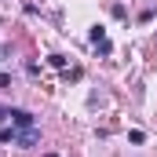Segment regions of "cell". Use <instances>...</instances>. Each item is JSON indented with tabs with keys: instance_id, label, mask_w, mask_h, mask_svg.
I'll return each instance as SVG.
<instances>
[{
	"instance_id": "277c9868",
	"label": "cell",
	"mask_w": 157,
	"mask_h": 157,
	"mask_svg": "<svg viewBox=\"0 0 157 157\" xmlns=\"http://www.w3.org/2000/svg\"><path fill=\"white\" fill-rule=\"evenodd\" d=\"M7 117H11V110H4V106H0V124H4Z\"/></svg>"
},
{
	"instance_id": "3957f363",
	"label": "cell",
	"mask_w": 157,
	"mask_h": 157,
	"mask_svg": "<svg viewBox=\"0 0 157 157\" xmlns=\"http://www.w3.org/2000/svg\"><path fill=\"white\" fill-rule=\"evenodd\" d=\"M11 121H15V128H29L33 124V113L29 110H11Z\"/></svg>"
},
{
	"instance_id": "8992f818",
	"label": "cell",
	"mask_w": 157,
	"mask_h": 157,
	"mask_svg": "<svg viewBox=\"0 0 157 157\" xmlns=\"http://www.w3.org/2000/svg\"><path fill=\"white\" fill-rule=\"evenodd\" d=\"M44 157H59V154H44Z\"/></svg>"
},
{
	"instance_id": "7a4b0ae2",
	"label": "cell",
	"mask_w": 157,
	"mask_h": 157,
	"mask_svg": "<svg viewBox=\"0 0 157 157\" xmlns=\"http://www.w3.org/2000/svg\"><path fill=\"white\" fill-rule=\"evenodd\" d=\"M91 44H95L102 55H110V40H106V33H102V26H95V29H91Z\"/></svg>"
},
{
	"instance_id": "6da1fadb",
	"label": "cell",
	"mask_w": 157,
	"mask_h": 157,
	"mask_svg": "<svg viewBox=\"0 0 157 157\" xmlns=\"http://www.w3.org/2000/svg\"><path fill=\"white\" fill-rule=\"evenodd\" d=\"M40 139V128L37 124H29V128H15V146H33Z\"/></svg>"
},
{
	"instance_id": "5b68a950",
	"label": "cell",
	"mask_w": 157,
	"mask_h": 157,
	"mask_svg": "<svg viewBox=\"0 0 157 157\" xmlns=\"http://www.w3.org/2000/svg\"><path fill=\"white\" fill-rule=\"evenodd\" d=\"M7 84H11V77H7V73H0V88H7Z\"/></svg>"
}]
</instances>
